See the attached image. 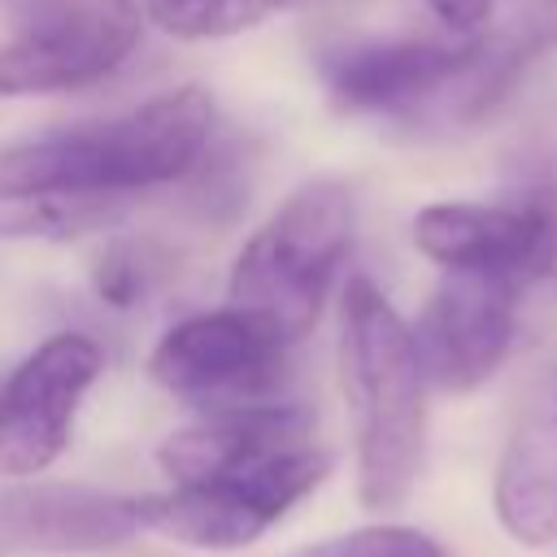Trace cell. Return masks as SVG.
<instances>
[{"label":"cell","instance_id":"6da1fadb","mask_svg":"<svg viewBox=\"0 0 557 557\" xmlns=\"http://www.w3.org/2000/svg\"><path fill=\"white\" fill-rule=\"evenodd\" d=\"M213 135V96L170 87L117 117L0 148V235H83L126 196L191 174Z\"/></svg>","mask_w":557,"mask_h":557},{"label":"cell","instance_id":"7a4b0ae2","mask_svg":"<svg viewBox=\"0 0 557 557\" xmlns=\"http://www.w3.org/2000/svg\"><path fill=\"white\" fill-rule=\"evenodd\" d=\"M339 383L352 418L357 500L396 509L409 500L426 453V374L409 322L370 274H352L339 300Z\"/></svg>","mask_w":557,"mask_h":557},{"label":"cell","instance_id":"3957f363","mask_svg":"<svg viewBox=\"0 0 557 557\" xmlns=\"http://www.w3.org/2000/svg\"><path fill=\"white\" fill-rule=\"evenodd\" d=\"M357 231L352 187L339 178L300 183L239 248L226 305L283 344H300L348 261Z\"/></svg>","mask_w":557,"mask_h":557},{"label":"cell","instance_id":"277c9868","mask_svg":"<svg viewBox=\"0 0 557 557\" xmlns=\"http://www.w3.org/2000/svg\"><path fill=\"white\" fill-rule=\"evenodd\" d=\"M413 248L444 274L557 278V174H531L500 200H435L413 213Z\"/></svg>","mask_w":557,"mask_h":557},{"label":"cell","instance_id":"5b68a950","mask_svg":"<svg viewBox=\"0 0 557 557\" xmlns=\"http://www.w3.org/2000/svg\"><path fill=\"white\" fill-rule=\"evenodd\" d=\"M326 474L331 453L318 444H300L205 483H170L165 492L139 496L144 531L209 553L248 548L270 527H278Z\"/></svg>","mask_w":557,"mask_h":557},{"label":"cell","instance_id":"8992f818","mask_svg":"<svg viewBox=\"0 0 557 557\" xmlns=\"http://www.w3.org/2000/svg\"><path fill=\"white\" fill-rule=\"evenodd\" d=\"M287 348L292 344H283L261 322L226 305L174 322L157 339L148 357V374L161 392L200 405L205 413L252 409V405H274V396L283 392Z\"/></svg>","mask_w":557,"mask_h":557},{"label":"cell","instance_id":"52a82bcc","mask_svg":"<svg viewBox=\"0 0 557 557\" xmlns=\"http://www.w3.org/2000/svg\"><path fill=\"white\" fill-rule=\"evenodd\" d=\"M144 39L139 0H48L0 39V96H61L109 78Z\"/></svg>","mask_w":557,"mask_h":557},{"label":"cell","instance_id":"ba28073f","mask_svg":"<svg viewBox=\"0 0 557 557\" xmlns=\"http://www.w3.org/2000/svg\"><path fill=\"white\" fill-rule=\"evenodd\" d=\"M104 370V352L91 335H48L0 387V479L26 483L48 470L74 435L83 396Z\"/></svg>","mask_w":557,"mask_h":557},{"label":"cell","instance_id":"9c48e42d","mask_svg":"<svg viewBox=\"0 0 557 557\" xmlns=\"http://www.w3.org/2000/svg\"><path fill=\"white\" fill-rule=\"evenodd\" d=\"M487 39L453 35H396L344 44L322 61L326 96L366 117H409L448 87L470 83Z\"/></svg>","mask_w":557,"mask_h":557},{"label":"cell","instance_id":"30bf717a","mask_svg":"<svg viewBox=\"0 0 557 557\" xmlns=\"http://www.w3.org/2000/svg\"><path fill=\"white\" fill-rule=\"evenodd\" d=\"M518 292L505 278L444 274L409 326L426 387L466 396L509 357L518 335Z\"/></svg>","mask_w":557,"mask_h":557},{"label":"cell","instance_id":"8fae6325","mask_svg":"<svg viewBox=\"0 0 557 557\" xmlns=\"http://www.w3.org/2000/svg\"><path fill=\"white\" fill-rule=\"evenodd\" d=\"M144 531L139 496L83 483H9L0 487V544L39 553L117 548Z\"/></svg>","mask_w":557,"mask_h":557},{"label":"cell","instance_id":"7c38bea8","mask_svg":"<svg viewBox=\"0 0 557 557\" xmlns=\"http://www.w3.org/2000/svg\"><path fill=\"white\" fill-rule=\"evenodd\" d=\"M300 444H313V418L300 405L274 400L252 409L205 413L200 422L178 426L174 435L161 440L157 461L170 474V483H205Z\"/></svg>","mask_w":557,"mask_h":557},{"label":"cell","instance_id":"4fadbf2b","mask_svg":"<svg viewBox=\"0 0 557 557\" xmlns=\"http://www.w3.org/2000/svg\"><path fill=\"white\" fill-rule=\"evenodd\" d=\"M492 509L500 531L522 548L557 544V383L505 440L492 479Z\"/></svg>","mask_w":557,"mask_h":557},{"label":"cell","instance_id":"5bb4252c","mask_svg":"<svg viewBox=\"0 0 557 557\" xmlns=\"http://www.w3.org/2000/svg\"><path fill=\"white\" fill-rule=\"evenodd\" d=\"M292 4H300V0H139L144 22H152L157 30L174 35V39H187V44L231 39L239 30H252L270 17H278Z\"/></svg>","mask_w":557,"mask_h":557},{"label":"cell","instance_id":"9a60e30c","mask_svg":"<svg viewBox=\"0 0 557 557\" xmlns=\"http://www.w3.org/2000/svg\"><path fill=\"white\" fill-rule=\"evenodd\" d=\"M287 557H448L444 544L418 527L405 522H374V527H352L339 535H326L318 544H305Z\"/></svg>","mask_w":557,"mask_h":557},{"label":"cell","instance_id":"2e32d148","mask_svg":"<svg viewBox=\"0 0 557 557\" xmlns=\"http://www.w3.org/2000/svg\"><path fill=\"white\" fill-rule=\"evenodd\" d=\"M431 17L444 26V35L453 39H483L492 13H496V0H426Z\"/></svg>","mask_w":557,"mask_h":557},{"label":"cell","instance_id":"e0dca14e","mask_svg":"<svg viewBox=\"0 0 557 557\" xmlns=\"http://www.w3.org/2000/svg\"><path fill=\"white\" fill-rule=\"evenodd\" d=\"M96 287L109 305H131L139 296V265L117 248L96 265Z\"/></svg>","mask_w":557,"mask_h":557},{"label":"cell","instance_id":"ac0fdd59","mask_svg":"<svg viewBox=\"0 0 557 557\" xmlns=\"http://www.w3.org/2000/svg\"><path fill=\"white\" fill-rule=\"evenodd\" d=\"M527 39L535 44V52L557 48V0H540V4H535V17H531V26H527Z\"/></svg>","mask_w":557,"mask_h":557}]
</instances>
